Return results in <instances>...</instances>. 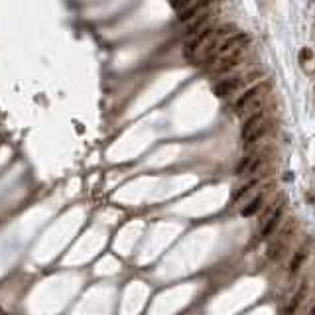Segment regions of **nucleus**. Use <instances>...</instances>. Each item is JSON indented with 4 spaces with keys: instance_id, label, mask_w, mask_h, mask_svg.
<instances>
[{
    "instance_id": "1",
    "label": "nucleus",
    "mask_w": 315,
    "mask_h": 315,
    "mask_svg": "<svg viewBox=\"0 0 315 315\" xmlns=\"http://www.w3.org/2000/svg\"><path fill=\"white\" fill-rule=\"evenodd\" d=\"M248 41H250L248 34H233L231 38H227V39L217 47V51H215V54L209 58L207 61H217V63H221V61L233 59V58H236V56H242V51L246 49Z\"/></svg>"
},
{
    "instance_id": "2",
    "label": "nucleus",
    "mask_w": 315,
    "mask_h": 315,
    "mask_svg": "<svg viewBox=\"0 0 315 315\" xmlns=\"http://www.w3.org/2000/svg\"><path fill=\"white\" fill-rule=\"evenodd\" d=\"M272 124L268 120L266 111H258L256 115L248 117L244 126H242V140L246 146H252L256 140H260L262 136H266V132H270Z\"/></svg>"
},
{
    "instance_id": "3",
    "label": "nucleus",
    "mask_w": 315,
    "mask_h": 315,
    "mask_svg": "<svg viewBox=\"0 0 315 315\" xmlns=\"http://www.w3.org/2000/svg\"><path fill=\"white\" fill-rule=\"evenodd\" d=\"M268 91H270V83H260V85H256V87H250L244 95H240V98H238L236 104H235L236 115H244V113H248L252 107H256V104L268 95Z\"/></svg>"
},
{
    "instance_id": "4",
    "label": "nucleus",
    "mask_w": 315,
    "mask_h": 315,
    "mask_svg": "<svg viewBox=\"0 0 315 315\" xmlns=\"http://www.w3.org/2000/svg\"><path fill=\"white\" fill-rule=\"evenodd\" d=\"M254 77H256V73H252V75H235V77L223 79V81H219V83L213 87V93H215L219 98H225V97L233 95L235 91H238V89H240L244 83L252 81Z\"/></svg>"
},
{
    "instance_id": "5",
    "label": "nucleus",
    "mask_w": 315,
    "mask_h": 315,
    "mask_svg": "<svg viewBox=\"0 0 315 315\" xmlns=\"http://www.w3.org/2000/svg\"><path fill=\"white\" fill-rule=\"evenodd\" d=\"M294 229H295V221L294 219H290V223L276 235V238L268 244V258H276V256H280L284 250H286V246H288V242L292 240V235H294Z\"/></svg>"
},
{
    "instance_id": "6",
    "label": "nucleus",
    "mask_w": 315,
    "mask_h": 315,
    "mask_svg": "<svg viewBox=\"0 0 315 315\" xmlns=\"http://www.w3.org/2000/svg\"><path fill=\"white\" fill-rule=\"evenodd\" d=\"M266 156H268V152H262V150L248 154L236 166V176H252L254 172H258V168L266 162Z\"/></svg>"
},
{
    "instance_id": "7",
    "label": "nucleus",
    "mask_w": 315,
    "mask_h": 315,
    "mask_svg": "<svg viewBox=\"0 0 315 315\" xmlns=\"http://www.w3.org/2000/svg\"><path fill=\"white\" fill-rule=\"evenodd\" d=\"M282 211H284V207L278 205V209H274V213L264 221V225H262V231H260V240H262V238H268V236L276 231V227H278V223H280V219H282Z\"/></svg>"
},
{
    "instance_id": "8",
    "label": "nucleus",
    "mask_w": 315,
    "mask_h": 315,
    "mask_svg": "<svg viewBox=\"0 0 315 315\" xmlns=\"http://www.w3.org/2000/svg\"><path fill=\"white\" fill-rule=\"evenodd\" d=\"M207 28H209V14H201L195 22H191V24L187 26L185 36H187V38H195L197 34H201V32L207 30Z\"/></svg>"
},
{
    "instance_id": "9",
    "label": "nucleus",
    "mask_w": 315,
    "mask_h": 315,
    "mask_svg": "<svg viewBox=\"0 0 315 315\" xmlns=\"http://www.w3.org/2000/svg\"><path fill=\"white\" fill-rule=\"evenodd\" d=\"M266 193L268 191H264V193H260V195H256L244 209H242V215L244 217H252V215H256L260 209H262V205H264V201H266Z\"/></svg>"
},
{
    "instance_id": "10",
    "label": "nucleus",
    "mask_w": 315,
    "mask_h": 315,
    "mask_svg": "<svg viewBox=\"0 0 315 315\" xmlns=\"http://www.w3.org/2000/svg\"><path fill=\"white\" fill-rule=\"evenodd\" d=\"M305 256H307V244H303L301 248H297V250L294 252V258H292V262H290V272H292V274H295V272L301 268Z\"/></svg>"
},
{
    "instance_id": "11",
    "label": "nucleus",
    "mask_w": 315,
    "mask_h": 315,
    "mask_svg": "<svg viewBox=\"0 0 315 315\" xmlns=\"http://www.w3.org/2000/svg\"><path fill=\"white\" fill-rule=\"evenodd\" d=\"M305 297V284H301L299 286V290H297V294L294 295V299L290 301V305H288V309H286V313L290 315V313H294L297 307H299V303H301V299Z\"/></svg>"
},
{
    "instance_id": "12",
    "label": "nucleus",
    "mask_w": 315,
    "mask_h": 315,
    "mask_svg": "<svg viewBox=\"0 0 315 315\" xmlns=\"http://www.w3.org/2000/svg\"><path fill=\"white\" fill-rule=\"evenodd\" d=\"M311 315H315V307H313V311H311Z\"/></svg>"
},
{
    "instance_id": "13",
    "label": "nucleus",
    "mask_w": 315,
    "mask_h": 315,
    "mask_svg": "<svg viewBox=\"0 0 315 315\" xmlns=\"http://www.w3.org/2000/svg\"><path fill=\"white\" fill-rule=\"evenodd\" d=\"M0 315H2V309H0Z\"/></svg>"
},
{
    "instance_id": "14",
    "label": "nucleus",
    "mask_w": 315,
    "mask_h": 315,
    "mask_svg": "<svg viewBox=\"0 0 315 315\" xmlns=\"http://www.w3.org/2000/svg\"><path fill=\"white\" fill-rule=\"evenodd\" d=\"M2 315H4V313H2Z\"/></svg>"
}]
</instances>
